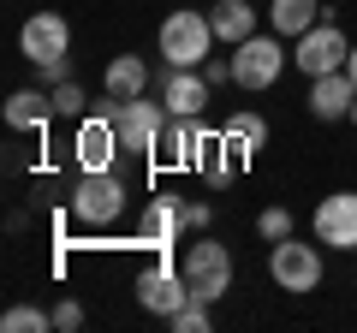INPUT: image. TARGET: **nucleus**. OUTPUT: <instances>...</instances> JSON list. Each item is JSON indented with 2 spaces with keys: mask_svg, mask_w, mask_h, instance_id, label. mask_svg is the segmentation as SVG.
Here are the masks:
<instances>
[{
  "mask_svg": "<svg viewBox=\"0 0 357 333\" xmlns=\"http://www.w3.org/2000/svg\"><path fill=\"white\" fill-rule=\"evenodd\" d=\"M54 114L60 119H84V84H72V77H66V84H54Z\"/></svg>",
  "mask_w": 357,
  "mask_h": 333,
  "instance_id": "nucleus-23",
  "label": "nucleus"
},
{
  "mask_svg": "<svg viewBox=\"0 0 357 333\" xmlns=\"http://www.w3.org/2000/svg\"><path fill=\"white\" fill-rule=\"evenodd\" d=\"M220 137H227V149L238 155V161H250L256 149H268V119L262 114H227V125H220Z\"/></svg>",
  "mask_w": 357,
  "mask_h": 333,
  "instance_id": "nucleus-19",
  "label": "nucleus"
},
{
  "mask_svg": "<svg viewBox=\"0 0 357 333\" xmlns=\"http://www.w3.org/2000/svg\"><path fill=\"white\" fill-rule=\"evenodd\" d=\"M66 208H72V220H84V226H114V220L126 215V185H119L114 173H77Z\"/></svg>",
  "mask_w": 357,
  "mask_h": 333,
  "instance_id": "nucleus-4",
  "label": "nucleus"
},
{
  "mask_svg": "<svg viewBox=\"0 0 357 333\" xmlns=\"http://www.w3.org/2000/svg\"><path fill=\"white\" fill-rule=\"evenodd\" d=\"M351 125H357V107H351Z\"/></svg>",
  "mask_w": 357,
  "mask_h": 333,
  "instance_id": "nucleus-29",
  "label": "nucleus"
},
{
  "mask_svg": "<svg viewBox=\"0 0 357 333\" xmlns=\"http://www.w3.org/2000/svg\"><path fill=\"white\" fill-rule=\"evenodd\" d=\"M102 90H107V102H137V95L149 90V65H143L137 54H114L107 72H102Z\"/></svg>",
  "mask_w": 357,
  "mask_h": 333,
  "instance_id": "nucleus-16",
  "label": "nucleus"
},
{
  "mask_svg": "<svg viewBox=\"0 0 357 333\" xmlns=\"http://www.w3.org/2000/svg\"><path fill=\"white\" fill-rule=\"evenodd\" d=\"M119 125H114V114H84L77 119V131H72V161H77V173H114V161H119Z\"/></svg>",
  "mask_w": 357,
  "mask_h": 333,
  "instance_id": "nucleus-7",
  "label": "nucleus"
},
{
  "mask_svg": "<svg viewBox=\"0 0 357 333\" xmlns=\"http://www.w3.org/2000/svg\"><path fill=\"white\" fill-rule=\"evenodd\" d=\"M18 48H24L30 65H54V60L72 54V24L60 13H30L24 30H18Z\"/></svg>",
  "mask_w": 357,
  "mask_h": 333,
  "instance_id": "nucleus-9",
  "label": "nucleus"
},
{
  "mask_svg": "<svg viewBox=\"0 0 357 333\" xmlns=\"http://www.w3.org/2000/svg\"><path fill=\"white\" fill-rule=\"evenodd\" d=\"M167 321H173V333H208V327H215V321H208V304H203V297H191V304H178V309H173Z\"/></svg>",
  "mask_w": 357,
  "mask_h": 333,
  "instance_id": "nucleus-22",
  "label": "nucleus"
},
{
  "mask_svg": "<svg viewBox=\"0 0 357 333\" xmlns=\"http://www.w3.org/2000/svg\"><path fill=\"white\" fill-rule=\"evenodd\" d=\"M215 137H220V131L208 125L203 114H197V119H167L155 161H161V166H191V161H203V149H208Z\"/></svg>",
  "mask_w": 357,
  "mask_h": 333,
  "instance_id": "nucleus-10",
  "label": "nucleus"
},
{
  "mask_svg": "<svg viewBox=\"0 0 357 333\" xmlns=\"http://www.w3.org/2000/svg\"><path fill=\"white\" fill-rule=\"evenodd\" d=\"M161 60L167 65H203L208 54H215V24H208V13H185L178 6L173 18H161Z\"/></svg>",
  "mask_w": 357,
  "mask_h": 333,
  "instance_id": "nucleus-3",
  "label": "nucleus"
},
{
  "mask_svg": "<svg viewBox=\"0 0 357 333\" xmlns=\"http://www.w3.org/2000/svg\"><path fill=\"white\" fill-rule=\"evenodd\" d=\"M286 36H274V30H256L250 42H238V48H232V84H238V90H274V84H280V72H286V60H292V54L280 48Z\"/></svg>",
  "mask_w": 357,
  "mask_h": 333,
  "instance_id": "nucleus-2",
  "label": "nucleus"
},
{
  "mask_svg": "<svg viewBox=\"0 0 357 333\" xmlns=\"http://www.w3.org/2000/svg\"><path fill=\"white\" fill-rule=\"evenodd\" d=\"M54 327H60V333H77V327H84V304H77V297L54 304Z\"/></svg>",
  "mask_w": 357,
  "mask_h": 333,
  "instance_id": "nucleus-25",
  "label": "nucleus"
},
{
  "mask_svg": "<svg viewBox=\"0 0 357 333\" xmlns=\"http://www.w3.org/2000/svg\"><path fill=\"white\" fill-rule=\"evenodd\" d=\"M345 60H351V36H345L333 18H321V24H310L304 36H298L292 48V65L304 77H321V72H345Z\"/></svg>",
  "mask_w": 357,
  "mask_h": 333,
  "instance_id": "nucleus-6",
  "label": "nucleus"
},
{
  "mask_svg": "<svg viewBox=\"0 0 357 333\" xmlns=\"http://www.w3.org/2000/svg\"><path fill=\"white\" fill-rule=\"evenodd\" d=\"M316 238L328 250H357V191H333L316 203Z\"/></svg>",
  "mask_w": 357,
  "mask_h": 333,
  "instance_id": "nucleus-11",
  "label": "nucleus"
},
{
  "mask_svg": "<svg viewBox=\"0 0 357 333\" xmlns=\"http://www.w3.org/2000/svg\"><path fill=\"white\" fill-rule=\"evenodd\" d=\"M185 226L203 232V226H208V203H185Z\"/></svg>",
  "mask_w": 357,
  "mask_h": 333,
  "instance_id": "nucleus-27",
  "label": "nucleus"
},
{
  "mask_svg": "<svg viewBox=\"0 0 357 333\" xmlns=\"http://www.w3.org/2000/svg\"><path fill=\"white\" fill-rule=\"evenodd\" d=\"M256 232H262L268 244L292 238V208H262V215H256Z\"/></svg>",
  "mask_w": 357,
  "mask_h": 333,
  "instance_id": "nucleus-24",
  "label": "nucleus"
},
{
  "mask_svg": "<svg viewBox=\"0 0 357 333\" xmlns=\"http://www.w3.org/2000/svg\"><path fill=\"white\" fill-rule=\"evenodd\" d=\"M107 114H114V125H119V143H126L131 155H155L161 149V131H167V107H155V102H107Z\"/></svg>",
  "mask_w": 357,
  "mask_h": 333,
  "instance_id": "nucleus-8",
  "label": "nucleus"
},
{
  "mask_svg": "<svg viewBox=\"0 0 357 333\" xmlns=\"http://www.w3.org/2000/svg\"><path fill=\"white\" fill-rule=\"evenodd\" d=\"M328 18V6L321 0H268V24H274V36H304L310 24H321Z\"/></svg>",
  "mask_w": 357,
  "mask_h": 333,
  "instance_id": "nucleus-18",
  "label": "nucleus"
},
{
  "mask_svg": "<svg viewBox=\"0 0 357 333\" xmlns=\"http://www.w3.org/2000/svg\"><path fill=\"white\" fill-rule=\"evenodd\" d=\"M178 226H185V203L155 196V203H143V215H137V244L167 250V244H178Z\"/></svg>",
  "mask_w": 357,
  "mask_h": 333,
  "instance_id": "nucleus-15",
  "label": "nucleus"
},
{
  "mask_svg": "<svg viewBox=\"0 0 357 333\" xmlns=\"http://www.w3.org/2000/svg\"><path fill=\"white\" fill-rule=\"evenodd\" d=\"M0 327H6V333H42V327H54V309H36V304H13L6 316H0Z\"/></svg>",
  "mask_w": 357,
  "mask_h": 333,
  "instance_id": "nucleus-21",
  "label": "nucleus"
},
{
  "mask_svg": "<svg viewBox=\"0 0 357 333\" xmlns=\"http://www.w3.org/2000/svg\"><path fill=\"white\" fill-rule=\"evenodd\" d=\"M208 24H215V42L238 48V42L256 36V6H244V0H215V6H208Z\"/></svg>",
  "mask_w": 357,
  "mask_h": 333,
  "instance_id": "nucleus-17",
  "label": "nucleus"
},
{
  "mask_svg": "<svg viewBox=\"0 0 357 333\" xmlns=\"http://www.w3.org/2000/svg\"><path fill=\"white\" fill-rule=\"evenodd\" d=\"M208 90H215V84H208L197 65H173L167 84H161V107H167L173 119H197V114L208 107Z\"/></svg>",
  "mask_w": 357,
  "mask_h": 333,
  "instance_id": "nucleus-13",
  "label": "nucleus"
},
{
  "mask_svg": "<svg viewBox=\"0 0 357 333\" xmlns=\"http://www.w3.org/2000/svg\"><path fill=\"white\" fill-rule=\"evenodd\" d=\"M203 77H208V84H227V77H232V54H227V60H203Z\"/></svg>",
  "mask_w": 357,
  "mask_h": 333,
  "instance_id": "nucleus-26",
  "label": "nucleus"
},
{
  "mask_svg": "<svg viewBox=\"0 0 357 333\" xmlns=\"http://www.w3.org/2000/svg\"><path fill=\"white\" fill-rule=\"evenodd\" d=\"M321 250L328 244H304V238H280L274 250H268V274H274V286L280 292H316L321 286Z\"/></svg>",
  "mask_w": 357,
  "mask_h": 333,
  "instance_id": "nucleus-5",
  "label": "nucleus"
},
{
  "mask_svg": "<svg viewBox=\"0 0 357 333\" xmlns=\"http://www.w3.org/2000/svg\"><path fill=\"white\" fill-rule=\"evenodd\" d=\"M351 107H357V77L351 72H321V77H310V114L328 125V119H351Z\"/></svg>",
  "mask_w": 357,
  "mask_h": 333,
  "instance_id": "nucleus-14",
  "label": "nucleus"
},
{
  "mask_svg": "<svg viewBox=\"0 0 357 333\" xmlns=\"http://www.w3.org/2000/svg\"><path fill=\"white\" fill-rule=\"evenodd\" d=\"M345 72H351V77H357V42H351V60H345Z\"/></svg>",
  "mask_w": 357,
  "mask_h": 333,
  "instance_id": "nucleus-28",
  "label": "nucleus"
},
{
  "mask_svg": "<svg viewBox=\"0 0 357 333\" xmlns=\"http://www.w3.org/2000/svg\"><path fill=\"white\" fill-rule=\"evenodd\" d=\"M137 304L149 309V316H173L178 304H191V286H185V268H167V262L143 268V274H137Z\"/></svg>",
  "mask_w": 357,
  "mask_h": 333,
  "instance_id": "nucleus-12",
  "label": "nucleus"
},
{
  "mask_svg": "<svg viewBox=\"0 0 357 333\" xmlns=\"http://www.w3.org/2000/svg\"><path fill=\"white\" fill-rule=\"evenodd\" d=\"M54 119V95H36V90H13L6 95V125L13 131H42Z\"/></svg>",
  "mask_w": 357,
  "mask_h": 333,
  "instance_id": "nucleus-20",
  "label": "nucleus"
},
{
  "mask_svg": "<svg viewBox=\"0 0 357 333\" xmlns=\"http://www.w3.org/2000/svg\"><path fill=\"white\" fill-rule=\"evenodd\" d=\"M178 268H185V286H191V297H203V304H220V297L232 292V250L220 238H197L191 250H185V262H178Z\"/></svg>",
  "mask_w": 357,
  "mask_h": 333,
  "instance_id": "nucleus-1",
  "label": "nucleus"
}]
</instances>
